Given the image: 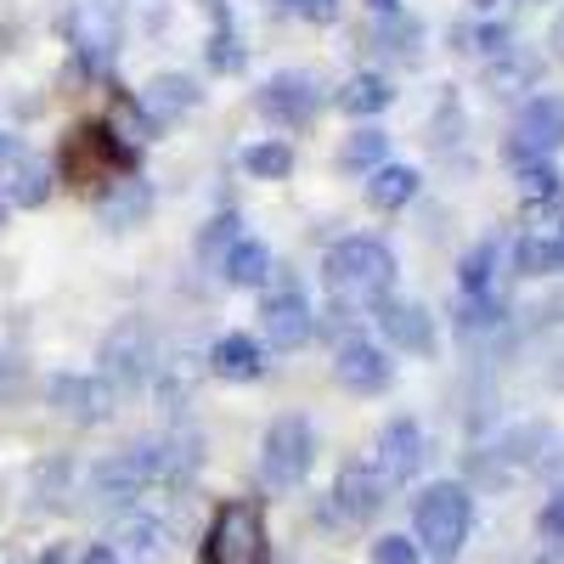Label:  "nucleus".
<instances>
[{
	"mask_svg": "<svg viewBox=\"0 0 564 564\" xmlns=\"http://www.w3.org/2000/svg\"><path fill=\"white\" fill-rule=\"evenodd\" d=\"M475 7H480V12H491V7H497V0H475Z\"/></svg>",
	"mask_w": 564,
	"mask_h": 564,
	"instance_id": "nucleus-41",
	"label": "nucleus"
},
{
	"mask_svg": "<svg viewBox=\"0 0 564 564\" xmlns=\"http://www.w3.org/2000/svg\"><path fill=\"white\" fill-rule=\"evenodd\" d=\"M520 193H525L531 209H536V204L558 209V204H564V175H558V164H553V159H525V164H520Z\"/></svg>",
	"mask_w": 564,
	"mask_h": 564,
	"instance_id": "nucleus-25",
	"label": "nucleus"
},
{
	"mask_svg": "<svg viewBox=\"0 0 564 564\" xmlns=\"http://www.w3.org/2000/svg\"><path fill=\"white\" fill-rule=\"evenodd\" d=\"M18 153H23V148H18V141H12V135H0V170H7V164H12Z\"/></svg>",
	"mask_w": 564,
	"mask_h": 564,
	"instance_id": "nucleus-39",
	"label": "nucleus"
},
{
	"mask_svg": "<svg viewBox=\"0 0 564 564\" xmlns=\"http://www.w3.org/2000/svg\"><path fill=\"white\" fill-rule=\"evenodd\" d=\"M220 276L231 282V289H260V282L271 276V249L254 243V238H238L220 260Z\"/></svg>",
	"mask_w": 564,
	"mask_h": 564,
	"instance_id": "nucleus-23",
	"label": "nucleus"
},
{
	"mask_svg": "<svg viewBox=\"0 0 564 564\" xmlns=\"http://www.w3.org/2000/svg\"><path fill=\"white\" fill-rule=\"evenodd\" d=\"M384 148H390V135L367 124V130L345 135V148H339V170H345V175H356V170H379V164H384Z\"/></svg>",
	"mask_w": 564,
	"mask_h": 564,
	"instance_id": "nucleus-26",
	"label": "nucleus"
},
{
	"mask_svg": "<svg viewBox=\"0 0 564 564\" xmlns=\"http://www.w3.org/2000/svg\"><path fill=\"white\" fill-rule=\"evenodd\" d=\"M547 45H553V57L564 63V12H558V23H553V34H547Z\"/></svg>",
	"mask_w": 564,
	"mask_h": 564,
	"instance_id": "nucleus-38",
	"label": "nucleus"
},
{
	"mask_svg": "<svg viewBox=\"0 0 564 564\" xmlns=\"http://www.w3.org/2000/svg\"><path fill=\"white\" fill-rule=\"evenodd\" d=\"M79 564H124V558H119V553H113L108 542H90V547L79 553Z\"/></svg>",
	"mask_w": 564,
	"mask_h": 564,
	"instance_id": "nucleus-37",
	"label": "nucleus"
},
{
	"mask_svg": "<svg viewBox=\"0 0 564 564\" xmlns=\"http://www.w3.org/2000/svg\"><path fill=\"white\" fill-rule=\"evenodd\" d=\"M502 322V300L491 294H468L463 311H457V327H468V334H480V327H497Z\"/></svg>",
	"mask_w": 564,
	"mask_h": 564,
	"instance_id": "nucleus-31",
	"label": "nucleus"
},
{
	"mask_svg": "<svg viewBox=\"0 0 564 564\" xmlns=\"http://www.w3.org/2000/svg\"><path fill=\"white\" fill-rule=\"evenodd\" d=\"M334 102H339L350 119H372V113H384V108L395 102V90H390L384 74H350V79L339 85Z\"/></svg>",
	"mask_w": 564,
	"mask_h": 564,
	"instance_id": "nucleus-22",
	"label": "nucleus"
},
{
	"mask_svg": "<svg viewBox=\"0 0 564 564\" xmlns=\"http://www.w3.org/2000/svg\"><path fill=\"white\" fill-rule=\"evenodd\" d=\"M423 430H417V417H390L384 430H379V475L390 480V486H406L417 468H423Z\"/></svg>",
	"mask_w": 564,
	"mask_h": 564,
	"instance_id": "nucleus-14",
	"label": "nucleus"
},
{
	"mask_svg": "<svg viewBox=\"0 0 564 564\" xmlns=\"http://www.w3.org/2000/svg\"><path fill=\"white\" fill-rule=\"evenodd\" d=\"M553 148H564V97L536 90V97L520 102V119H513V153L525 164V159H547Z\"/></svg>",
	"mask_w": 564,
	"mask_h": 564,
	"instance_id": "nucleus-9",
	"label": "nucleus"
},
{
	"mask_svg": "<svg viewBox=\"0 0 564 564\" xmlns=\"http://www.w3.org/2000/svg\"><path fill=\"white\" fill-rule=\"evenodd\" d=\"M372 564H423V553H417V542H406V536L395 531V536L372 542Z\"/></svg>",
	"mask_w": 564,
	"mask_h": 564,
	"instance_id": "nucleus-33",
	"label": "nucleus"
},
{
	"mask_svg": "<svg viewBox=\"0 0 564 564\" xmlns=\"http://www.w3.org/2000/svg\"><path fill=\"white\" fill-rule=\"evenodd\" d=\"M367 12H379V18H395V12H401V0H367Z\"/></svg>",
	"mask_w": 564,
	"mask_h": 564,
	"instance_id": "nucleus-40",
	"label": "nucleus"
},
{
	"mask_svg": "<svg viewBox=\"0 0 564 564\" xmlns=\"http://www.w3.org/2000/svg\"><path fill=\"white\" fill-rule=\"evenodd\" d=\"M254 553H260V513H254V502H226L209 520L204 564H249Z\"/></svg>",
	"mask_w": 564,
	"mask_h": 564,
	"instance_id": "nucleus-7",
	"label": "nucleus"
},
{
	"mask_svg": "<svg viewBox=\"0 0 564 564\" xmlns=\"http://www.w3.org/2000/svg\"><path fill=\"white\" fill-rule=\"evenodd\" d=\"M0 220H7V198H0Z\"/></svg>",
	"mask_w": 564,
	"mask_h": 564,
	"instance_id": "nucleus-43",
	"label": "nucleus"
},
{
	"mask_svg": "<svg viewBox=\"0 0 564 564\" xmlns=\"http://www.w3.org/2000/svg\"><path fill=\"white\" fill-rule=\"evenodd\" d=\"M311 457H316V430L305 412H282L265 423L260 435V480L265 491H294L311 475Z\"/></svg>",
	"mask_w": 564,
	"mask_h": 564,
	"instance_id": "nucleus-5",
	"label": "nucleus"
},
{
	"mask_svg": "<svg viewBox=\"0 0 564 564\" xmlns=\"http://www.w3.org/2000/svg\"><path fill=\"white\" fill-rule=\"evenodd\" d=\"M0 198L18 204V209H40L45 198H52V170H45V159L18 153L7 170H0Z\"/></svg>",
	"mask_w": 564,
	"mask_h": 564,
	"instance_id": "nucleus-20",
	"label": "nucleus"
},
{
	"mask_svg": "<svg viewBox=\"0 0 564 564\" xmlns=\"http://www.w3.org/2000/svg\"><path fill=\"white\" fill-rule=\"evenodd\" d=\"M334 379L350 390V395H384L390 384H395V361L372 345V339H361V334H350V339H339V356H334Z\"/></svg>",
	"mask_w": 564,
	"mask_h": 564,
	"instance_id": "nucleus-10",
	"label": "nucleus"
},
{
	"mask_svg": "<svg viewBox=\"0 0 564 564\" xmlns=\"http://www.w3.org/2000/svg\"><path fill=\"white\" fill-rule=\"evenodd\" d=\"M243 63H249L243 40L231 34V23H220V29L209 34V68H215V74H243Z\"/></svg>",
	"mask_w": 564,
	"mask_h": 564,
	"instance_id": "nucleus-30",
	"label": "nucleus"
},
{
	"mask_svg": "<svg viewBox=\"0 0 564 564\" xmlns=\"http://www.w3.org/2000/svg\"><path fill=\"white\" fill-rule=\"evenodd\" d=\"M108 547L124 564H164L170 558V531H164V520H153V513H130V520H119Z\"/></svg>",
	"mask_w": 564,
	"mask_h": 564,
	"instance_id": "nucleus-17",
	"label": "nucleus"
},
{
	"mask_svg": "<svg viewBox=\"0 0 564 564\" xmlns=\"http://www.w3.org/2000/svg\"><path fill=\"white\" fill-rule=\"evenodd\" d=\"M475 52H486V57H508V29H502V23L475 29Z\"/></svg>",
	"mask_w": 564,
	"mask_h": 564,
	"instance_id": "nucleus-36",
	"label": "nucleus"
},
{
	"mask_svg": "<svg viewBox=\"0 0 564 564\" xmlns=\"http://www.w3.org/2000/svg\"><path fill=\"white\" fill-rule=\"evenodd\" d=\"M209 372H215V379H231V384L260 379V372H265L260 339H249V334H220V339L209 345Z\"/></svg>",
	"mask_w": 564,
	"mask_h": 564,
	"instance_id": "nucleus-19",
	"label": "nucleus"
},
{
	"mask_svg": "<svg viewBox=\"0 0 564 564\" xmlns=\"http://www.w3.org/2000/svg\"><path fill=\"white\" fill-rule=\"evenodd\" d=\"M417 34H423V29H417L412 18L401 23V12H395V18H390V29H384V40H390L384 52H395V57H417Z\"/></svg>",
	"mask_w": 564,
	"mask_h": 564,
	"instance_id": "nucleus-34",
	"label": "nucleus"
},
{
	"mask_svg": "<svg viewBox=\"0 0 564 564\" xmlns=\"http://www.w3.org/2000/svg\"><path fill=\"white\" fill-rule=\"evenodd\" d=\"M513 265H520V276H553V271H564L558 231H525L520 249H513Z\"/></svg>",
	"mask_w": 564,
	"mask_h": 564,
	"instance_id": "nucleus-24",
	"label": "nucleus"
},
{
	"mask_svg": "<svg viewBox=\"0 0 564 564\" xmlns=\"http://www.w3.org/2000/svg\"><path fill=\"white\" fill-rule=\"evenodd\" d=\"M153 215V181H141V175H119L102 186V198H97V220L108 231H130Z\"/></svg>",
	"mask_w": 564,
	"mask_h": 564,
	"instance_id": "nucleus-16",
	"label": "nucleus"
},
{
	"mask_svg": "<svg viewBox=\"0 0 564 564\" xmlns=\"http://www.w3.org/2000/svg\"><path fill=\"white\" fill-rule=\"evenodd\" d=\"M536 531L547 536V542H564V480L542 497V513H536Z\"/></svg>",
	"mask_w": 564,
	"mask_h": 564,
	"instance_id": "nucleus-32",
	"label": "nucleus"
},
{
	"mask_svg": "<svg viewBox=\"0 0 564 564\" xmlns=\"http://www.w3.org/2000/svg\"><path fill=\"white\" fill-rule=\"evenodd\" d=\"M170 468L164 446L159 441H141V446H124L102 463H90V475H85V497L90 502H102V508H119V502H135L141 491H148L159 475Z\"/></svg>",
	"mask_w": 564,
	"mask_h": 564,
	"instance_id": "nucleus-4",
	"label": "nucleus"
},
{
	"mask_svg": "<svg viewBox=\"0 0 564 564\" xmlns=\"http://www.w3.org/2000/svg\"><path fill=\"white\" fill-rule=\"evenodd\" d=\"M417 170L412 164H379L367 175V204L372 209H406L412 198H417Z\"/></svg>",
	"mask_w": 564,
	"mask_h": 564,
	"instance_id": "nucleus-21",
	"label": "nucleus"
},
{
	"mask_svg": "<svg viewBox=\"0 0 564 564\" xmlns=\"http://www.w3.org/2000/svg\"><path fill=\"white\" fill-rule=\"evenodd\" d=\"M45 401L74 423H108L113 417V384L90 379V372H57V379L45 384Z\"/></svg>",
	"mask_w": 564,
	"mask_h": 564,
	"instance_id": "nucleus-11",
	"label": "nucleus"
},
{
	"mask_svg": "<svg viewBox=\"0 0 564 564\" xmlns=\"http://www.w3.org/2000/svg\"><path fill=\"white\" fill-rule=\"evenodd\" d=\"M300 23H334L339 18V0H282Z\"/></svg>",
	"mask_w": 564,
	"mask_h": 564,
	"instance_id": "nucleus-35",
	"label": "nucleus"
},
{
	"mask_svg": "<svg viewBox=\"0 0 564 564\" xmlns=\"http://www.w3.org/2000/svg\"><path fill=\"white\" fill-rule=\"evenodd\" d=\"M379 334L406 356H435V316L417 300H379Z\"/></svg>",
	"mask_w": 564,
	"mask_h": 564,
	"instance_id": "nucleus-15",
	"label": "nucleus"
},
{
	"mask_svg": "<svg viewBox=\"0 0 564 564\" xmlns=\"http://www.w3.org/2000/svg\"><path fill=\"white\" fill-rule=\"evenodd\" d=\"M198 102H204V90H198V79H186V74H153L148 90H141V113H148L153 124H175Z\"/></svg>",
	"mask_w": 564,
	"mask_h": 564,
	"instance_id": "nucleus-18",
	"label": "nucleus"
},
{
	"mask_svg": "<svg viewBox=\"0 0 564 564\" xmlns=\"http://www.w3.org/2000/svg\"><path fill=\"white\" fill-rule=\"evenodd\" d=\"M322 276L345 305H379L395 289V254L379 238H339L322 260Z\"/></svg>",
	"mask_w": 564,
	"mask_h": 564,
	"instance_id": "nucleus-2",
	"label": "nucleus"
},
{
	"mask_svg": "<svg viewBox=\"0 0 564 564\" xmlns=\"http://www.w3.org/2000/svg\"><path fill=\"white\" fill-rule=\"evenodd\" d=\"M260 334L271 350H300L311 334H316V311L305 294L294 289H282V294H265L260 300Z\"/></svg>",
	"mask_w": 564,
	"mask_h": 564,
	"instance_id": "nucleus-12",
	"label": "nucleus"
},
{
	"mask_svg": "<svg viewBox=\"0 0 564 564\" xmlns=\"http://www.w3.org/2000/svg\"><path fill=\"white\" fill-rule=\"evenodd\" d=\"M243 170L254 181H289L294 175V148L289 141H254V148L243 153Z\"/></svg>",
	"mask_w": 564,
	"mask_h": 564,
	"instance_id": "nucleus-27",
	"label": "nucleus"
},
{
	"mask_svg": "<svg viewBox=\"0 0 564 564\" xmlns=\"http://www.w3.org/2000/svg\"><path fill=\"white\" fill-rule=\"evenodd\" d=\"M153 361H159V345H153V327L148 322H119L113 334L102 339V372L113 384L135 390V384H148L153 379Z\"/></svg>",
	"mask_w": 564,
	"mask_h": 564,
	"instance_id": "nucleus-6",
	"label": "nucleus"
},
{
	"mask_svg": "<svg viewBox=\"0 0 564 564\" xmlns=\"http://www.w3.org/2000/svg\"><path fill=\"white\" fill-rule=\"evenodd\" d=\"M491 271H497V243L468 249V254H463V265H457L463 294H486V289H491Z\"/></svg>",
	"mask_w": 564,
	"mask_h": 564,
	"instance_id": "nucleus-29",
	"label": "nucleus"
},
{
	"mask_svg": "<svg viewBox=\"0 0 564 564\" xmlns=\"http://www.w3.org/2000/svg\"><path fill=\"white\" fill-rule=\"evenodd\" d=\"M254 108H260V119H271V124H282V130H300V124L316 119L322 90H316L311 74H271V79L254 90Z\"/></svg>",
	"mask_w": 564,
	"mask_h": 564,
	"instance_id": "nucleus-8",
	"label": "nucleus"
},
{
	"mask_svg": "<svg viewBox=\"0 0 564 564\" xmlns=\"http://www.w3.org/2000/svg\"><path fill=\"white\" fill-rule=\"evenodd\" d=\"M558 254H564V226H558Z\"/></svg>",
	"mask_w": 564,
	"mask_h": 564,
	"instance_id": "nucleus-42",
	"label": "nucleus"
},
{
	"mask_svg": "<svg viewBox=\"0 0 564 564\" xmlns=\"http://www.w3.org/2000/svg\"><path fill=\"white\" fill-rule=\"evenodd\" d=\"M238 226H243L238 215H215V220H209V226L198 231V260L220 271V260H226V249H231V243H238V238H243V231H238Z\"/></svg>",
	"mask_w": 564,
	"mask_h": 564,
	"instance_id": "nucleus-28",
	"label": "nucleus"
},
{
	"mask_svg": "<svg viewBox=\"0 0 564 564\" xmlns=\"http://www.w3.org/2000/svg\"><path fill=\"white\" fill-rule=\"evenodd\" d=\"M63 175L74 186H108L119 175H135V148L108 119H85L63 141Z\"/></svg>",
	"mask_w": 564,
	"mask_h": 564,
	"instance_id": "nucleus-3",
	"label": "nucleus"
},
{
	"mask_svg": "<svg viewBox=\"0 0 564 564\" xmlns=\"http://www.w3.org/2000/svg\"><path fill=\"white\" fill-rule=\"evenodd\" d=\"M468 531H475V497H468V486L435 480V486L417 491V502H412V542H417V553H430L435 564H452V558H463Z\"/></svg>",
	"mask_w": 564,
	"mask_h": 564,
	"instance_id": "nucleus-1",
	"label": "nucleus"
},
{
	"mask_svg": "<svg viewBox=\"0 0 564 564\" xmlns=\"http://www.w3.org/2000/svg\"><path fill=\"white\" fill-rule=\"evenodd\" d=\"M334 502H339L345 520L367 525V520H379V513H384V502H390V480H384L372 463H345V468H339V480H334Z\"/></svg>",
	"mask_w": 564,
	"mask_h": 564,
	"instance_id": "nucleus-13",
	"label": "nucleus"
}]
</instances>
